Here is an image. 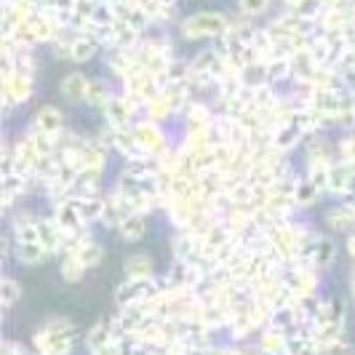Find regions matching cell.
<instances>
[{
	"label": "cell",
	"instance_id": "obj_1",
	"mask_svg": "<svg viewBox=\"0 0 355 355\" xmlns=\"http://www.w3.org/2000/svg\"><path fill=\"white\" fill-rule=\"evenodd\" d=\"M232 27V21L222 11H198L182 21V35L187 40H203V37H219Z\"/></svg>",
	"mask_w": 355,
	"mask_h": 355
},
{
	"label": "cell",
	"instance_id": "obj_2",
	"mask_svg": "<svg viewBox=\"0 0 355 355\" xmlns=\"http://www.w3.org/2000/svg\"><path fill=\"white\" fill-rule=\"evenodd\" d=\"M134 137H137V142L142 147V153H160V150L166 147V139H163L160 128L153 123V121L137 125V128H134Z\"/></svg>",
	"mask_w": 355,
	"mask_h": 355
},
{
	"label": "cell",
	"instance_id": "obj_3",
	"mask_svg": "<svg viewBox=\"0 0 355 355\" xmlns=\"http://www.w3.org/2000/svg\"><path fill=\"white\" fill-rule=\"evenodd\" d=\"M35 131L46 134V137H56L62 131V112L51 105L40 107L35 115Z\"/></svg>",
	"mask_w": 355,
	"mask_h": 355
},
{
	"label": "cell",
	"instance_id": "obj_4",
	"mask_svg": "<svg viewBox=\"0 0 355 355\" xmlns=\"http://www.w3.org/2000/svg\"><path fill=\"white\" fill-rule=\"evenodd\" d=\"M89 89H91V80L86 75H80V72H72V75H67V78L62 80V94H64L70 102H83V99L89 96Z\"/></svg>",
	"mask_w": 355,
	"mask_h": 355
},
{
	"label": "cell",
	"instance_id": "obj_5",
	"mask_svg": "<svg viewBox=\"0 0 355 355\" xmlns=\"http://www.w3.org/2000/svg\"><path fill=\"white\" fill-rule=\"evenodd\" d=\"M102 46L94 40L91 35H86V33H80V35L75 37V43H72V51H70V59L72 62H91L94 56H96V51H99Z\"/></svg>",
	"mask_w": 355,
	"mask_h": 355
},
{
	"label": "cell",
	"instance_id": "obj_6",
	"mask_svg": "<svg viewBox=\"0 0 355 355\" xmlns=\"http://www.w3.org/2000/svg\"><path fill=\"white\" fill-rule=\"evenodd\" d=\"M267 70V83H281L286 78H294V70H291V59L288 56H275L265 64Z\"/></svg>",
	"mask_w": 355,
	"mask_h": 355
},
{
	"label": "cell",
	"instance_id": "obj_7",
	"mask_svg": "<svg viewBox=\"0 0 355 355\" xmlns=\"http://www.w3.org/2000/svg\"><path fill=\"white\" fill-rule=\"evenodd\" d=\"M118 230L123 235L125 241H139L147 227H144V214H128L123 222L118 225Z\"/></svg>",
	"mask_w": 355,
	"mask_h": 355
},
{
	"label": "cell",
	"instance_id": "obj_8",
	"mask_svg": "<svg viewBox=\"0 0 355 355\" xmlns=\"http://www.w3.org/2000/svg\"><path fill=\"white\" fill-rule=\"evenodd\" d=\"M329 225L334 230H350L355 227V209L353 206H339L334 211L329 214Z\"/></svg>",
	"mask_w": 355,
	"mask_h": 355
},
{
	"label": "cell",
	"instance_id": "obj_9",
	"mask_svg": "<svg viewBox=\"0 0 355 355\" xmlns=\"http://www.w3.org/2000/svg\"><path fill=\"white\" fill-rule=\"evenodd\" d=\"M147 115H150V121H160V118H166V115H171L174 112V107L168 102V96L160 91L158 96H153L150 102H147Z\"/></svg>",
	"mask_w": 355,
	"mask_h": 355
},
{
	"label": "cell",
	"instance_id": "obj_10",
	"mask_svg": "<svg viewBox=\"0 0 355 355\" xmlns=\"http://www.w3.org/2000/svg\"><path fill=\"white\" fill-rule=\"evenodd\" d=\"M118 21H125V24H128L131 30H137L139 35H142L144 30H147V27L153 24V19L147 17V14H144V11L139 8V6H137V8H134V11H131V14H128L125 19H118Z\"/></svg>",
	"mask_w": 355,
	"mask_h": 355
},
{
	"label": "cell",
	"instance_id": "obj_11",
	"mask_svg": "<svg viewBox=\"0 0 355 355\" xmlns=\"http://www.w3.org/2000/svg\"><path fill=\"white\" fill-rule=\"evenodd\" d=\"M318 193L320 190L310 179H307V182H300V184H297V206H310V203L318 198Z\"/></svg>",
	"mask_w": 355,
	"mask_h": 355
},
{
	"label": "cell",
	"instance_id": "obj_12",
	"mask_svg": "<svg viewBox=\"0 0 355 355\" xmlns=\"http://www.w3.org/2000/svg\"><path fill=\"white\" fill-rule=\"evenodd\" d=\"M86 102H91V105H107V102H110V91H107L105 80H91Z\"/></svg>",
	"mask_w": 355,
	"mask_h": 355
},
{
	"label": "cell",
	"instance_id": "obj_13",
	"mask_svg": "<svg viewBox=\"0 0 355 355\" xmlns=\"http://www.w3.org/2000/svg\"><path fill=\"white\" fill-rule=\"evenodd\" d=\"M238 8L243 17H259L270 8V0H238Z\"/></svg>",
	"mask_w": 355,
	"mask_h": 355
},
{
	"label": "cell",
	"instance_id": "obj_14",
	"mask_svg": "<svg viewBox=\"0 0 355 355\" xmlns=\"http://www.w3.org/2000/svg\"><path fill=\"white\" fill-rule=\"evenodd\" d=\"M125 270L131 272V278H144L147 270H150V259H147V257H131V259L125 262Z\"/></svg>",
	"mask_w": 355,
	"mask_h": 355
},
{
	"label": "cell",
	"instance_id": "obj_15",
	"mask_svg": "<svg viewBox=\"0 0 355 355\" xmlns=\"http://www.w3.org/2000/svg\"><path fill=\"white\" fill-rule=\"evenodd\" d=\"M323 8H331V11H350L353 0H320Z\"/></svg>",
	"mask_w": 355,
	"mask_h": 355
},
{
	"label": "cell",
	"instance_id": "obj_16",
	"mask_svg": "<svg viewBox=\"0 0 355 355\" xmlns=\"http://www.w3.org/2000/svg\"><path fill=\"white\" fill-rule=\"evenodd\" d=\"M284 3H286V8H288V11H297L304 0H284Z\"/></svg>",
	"mask_w": 355,
	"mask_h": 355
}]
</instances>
